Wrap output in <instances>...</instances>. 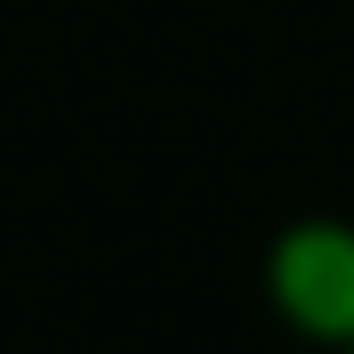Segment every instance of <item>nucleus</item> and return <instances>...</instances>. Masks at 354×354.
I'll list each match as a JSON object with an SVG mask.
<instances>
[{
    "label": "nucleus",
    "instance_id": "obj_1",
    "mask_svg": "<svg viewBox=\"0 0 354 354\" xmlns=\"http://www.w3.org/2000/svg\"><path fill=\"white\" fill-rule=\"evenodd\" d=\"M268 304L297 340L354 347V224L347 217H297L268 246Z\"/></svg>",
    "mask_w": 354,
    "mask_h": 354
},
{
    "label": "nucleus",
    "instance_id": "obj_2",
    "mask_svg": "<svg viewBox=\"0 0 354 354\" xmlns=\"http://www.w3.org/2000/svg\"><path fill=\"white\" fill-rule=\"evenodd\" d=\"M347 354H354V347H347Z\"/></svg>",
    "mask_w": 354,
    "mask_h": 354
}]
</instances>
